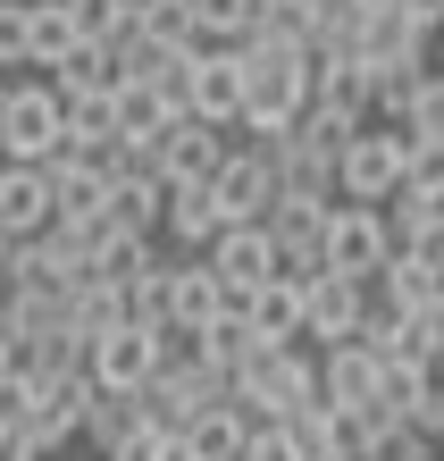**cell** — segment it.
<instances>
[{
  "mask_svg": "<svg viewBox=\"0 0 444 461\" xmlns=\"http://www.w3.org/2000/svg\"><path fill=\"white\" fill-rule=\"evenodd\" d=\"M50 227V176L42 159H0V235H42Z\"/></svg>",
  "mask_w": 444,
  "mask_h": 461,
  "instance_id": "obj_15",
  "label": "cell"
},
{
  "mask_svg": "<svg viewBox=\"0 0 444 461\" xmlns=\"http://www.w3.org/2000/svg\"><path fill=\"white\" fill-rule=\"evenodd\" d=\"M109 101H118V143L126 151H159L168 118H185V110H168V93H159V85H118Z\"/></svg>",
  "mask_w": 444,
  "mask_h": 461,
  "instance_id": "obj_17",
  "label": "cell"
},
{
  "mask_svg": "<svg viewBox=\"0 0 444 461\" xmlns=\"http://www.w3.org/2000/svg\"><path fill=\"white\" fill-rule=\"evenodd\" d=\"M394 9H403L411 25H436V17H444V0H394Z\"/></svg>",
  "mask_w": 444,
  "mask_h": 461,
  "instance_id": "obj_30",
  "label": "cell"
},
{
  "mask_svg": "<svg viewBox=\"0 0 444 461\" xmlns=\"http://www.w3.org/2000/svg\"><path fill=\"white\" fill-rule=\"evenodd\" d=\"M134 428H143V411H134V394H109V386H101V394L85 402V428H76V437H85L93 453H109V445H126Z\"/></svg>",
  "mask_w": 444,
  "mask_h": 461,
  "instance_id": "obj_23",
  "label": "cell"
},
{
  "mask_svg": "<svg viewBox=\"0 0 444 461\" xmlns=\"http://www.w3.org/2000/svg\"><path fill=\"white\" fill-rule=\"evenodd\" d=\"M360 319H369V277H344V268L302 277V344H311V352L360 336Z\"/></svg>",
  "mask_w": 444,
  "mask_h": 461,
  "instance_id": "obj_6",
  "label": "cell"
},
{
  "mask_svg": "<svg viewBox=\"0 0 444 461\" xmlns=\"http://www.w3.org/2000/svg\"><path fill=\"white\" fill-rule=\"evenodd\" d=\"M428 68H444V17L428 25Z\"/></svg>",
  "mask_w": 444,
  "mask_h": 461,
  "instance_id": "obj_31",
  "label": "cell"
},
{
  "mask_svg": "<svg viewBox=\"0 0 444 461\" xmlns=\"http://www.w3.org/2000/svg\"><path fill=\"white\" fill-rule=\"evenodd\" d=\"M185 110L210 118V126H235V110H243V50L235 42H202V50H193Z\"/></svg>",
  "mask_w": 444,
  "mask_h": 461,
  "instance_id": "obj_8",
  "label": "cell"
},
{
  "mask_svg": "<svg viewBox=\"0 0 444 461\" xmlns=\"http://www.w3.org/2000/svg\"><path fill=\"white\" fill-rule=\"evenodd\" d=\"M377 352L360 344V336H344V344H319V402L327 411H360V402H377Z\"/></svg>",
  "mask_w": 444,
  "mask_h": 461,
  "instance_id": "obj_13",
  "label": "cell"
},
{
  "mask_svg": "<svg viewBox=\"0 0 444 461\" xmlns=\"http://www.w3.org/2000/svg\"><path fill=\"white\" fill-rule=\"evenodd\" d=\"M394 235H385V202H327L319 219V268H344V277H377Z\"/></svg>",
  "mask_w": 444,
  "mask_h": 461,
  "instance_id": "obj_3",
  "label": "cell"
},
{
  "mask_svg": "<svg viewBox=\"0 0 444 461\" xmlns=\"http://www.w3.org/2000/svg\"><path fill=\"white\" fill-rule=\"evenodd\" d=\"M76 42H85V34L68 25V0H25V59H34V76L59 68Z\"/></svg>",
  "mask_w": 444,
  "mask_h": 461,
  "instance_id": "obj_20",
  "label": "cell"
},
{
  "mask_svg": "<svg viewBox=\"0 0 444 461\" xmlns=\"http://www.w3.org/2000/svg\"><path fill=\"white\" fill-rule=\"evenodd\" d=\"M403 151H411V126L369 118V126L336 151V202H385V194L403 185Z\"/></svg>",
  "mask_w": 444,
  "mask_h": 461,
  "instance_id": "obj_2",
  "label": "cell"
},
{
  "mask_svg": "<svg viewBox=\"0 0 444 461\" xmlns=\"http://www.w3.org/2000/svg\"><path fill=\"white\" fill-rule=\"evenodd\" d=\"M243 428H252V411H243V402L227 394V402H202V411L185 420V445H193V461H235Z\"/></svg>",
  "mask_w": 444,
  "mask_h": 461,
  "instance_id": "obj_19",
  "label": "cell"
},
{
  "mask_svg": "<svg viewBox=\"0 0 444 461\" xmlns=\"http://www.w3.org/2000/svg\"><path fill=\"white\" fill-rule=\"evenodd\" d=\"M210 202H218V219H227V227L268 219V202H276V159L252 151V143H227V159L210 168Z\"/></svg>",
  "mask_w": 444,
  "mask_h": 461,
  "instance_id": "obj_7",
  "label": "cell"
},
{
  "mask_svg": "<svg viewBox=\"0 0 444 461\" xmlns=\"http://www.w3.org/2000/svg\"><path fill=\"white\" fill-rule=\"evenodd\" d=\"M159 176H168V185H210V168H218V159H227V126H210V118H168V134H159Z\"/></svg>",
  "mask_w": 444,
  "mask_h": 461,
  "instance_id": "obj_11",
  "label": "cell"
},
{
  "mask_svg": "<svg viewBox=\"0 0 444 461\" xmlns=\"http://www.w3.org/2000/svg\"><path fill=\"white\" fill-rule=\"evenodd\" d=\"M50 76V93H118L126 76H118V59H109V42H76L59 68H42Z\"/></svg>",
  "mask_w": 444,
  "mask_h": 461,
  "instance_id": "obj_22",
  "label": "cell"
},
{
  "mask_svg": "<svg viewBox=\"0 0 444 461\" xmlns=\"http://www.w3.org/2000/svg\"><path fill=\"white\" fill-rule=\"evenodd\" d=\"M93 369L85 361H59V369H42L34 377V411H25V445L34 453H68L76 445V428H85V402H93Z\"/></svg>",
  "mask_w": 444,
  "mask_h": 461,
  "instance_id": "obj_4",
  "label": "cell"
},
{
  "mask_svg": "<svg viewBox=\"0 0 444 461\" xmlns=\"http://www.w3.org/2000/svg\"><path fill=\"white\" fill-rule=\"evenodd\" d=\"M0 294H9V235H0Z\"/></svg>",
  "mask_w": 444,
  "mask_h": 461,
  "instance_id": "obj_33",
  "label": "cell"
},
{
  "mask_svg": "<svg viewBox=\"0 0 444 461\" xmlns=\"http://www.w3.org/2000/svg\"><path fill=\"white\" fill-rule=\"evenodd\" d=\"M352 59L360 68H411V59H428V25H411L394 0H369L352 25Z\"/></svg>",
  "mask_w": 444,
  "mask_h": 461,
  "instance_id": "obj_10",
  "label": "cell"
},
{
  "mask_svg": "<svg viewBox=\"0 0 444 461\" xmlns=\"http://www.w3.org/2000/svg\"><path fill=\"white\" fill-rule=\"evenodd\" d=\"M285 437H294V461H360L344 411H327V402H302V411H285Z\"/></svg>",
  "mask_w": 444,
  "mask_h": 461,
  "instance_id": "obj_18",
  "label": "cell"
},
{
  "mask_svg": "<svg viewBox=\"0 0 444 461\" xmlns=\"http://www.w3.org/2000/svg\"><path fill=\"white\" fill-rule=\"evenodd\" d=\"M34 461H59V453H34Z\"/></svg>",
  "mask_w": 444,
  "mask_h": 461,
  "instance_id": "obj_34",
  "label": "cell"
},
{
  "mask_svg": "<svg viewBox=\"0 0 444 461\" xmlns=\"http://www.w3.org/2000/svg\"><path fill=\"white\" fill-rule=\"evenodd\" d=\"M109 143H118V101L109 93H59V151H109Z\"/></svg>",
  "mask_w": 444,
  "mask_h": 461,
  "instance_id": "obj_16",
  "label": "cell"
},
{
  "mask_svg": "<svg viewBox=\"0 0 444 461\" xmlns=\"http://www.w3.org/2000/svg\"><path fill=\"white\" fill-rule=\"evenodd\" d=\"M9 369H17V344H9V336H0V377H9Z\"/></svg>",
  "mask_w": 444,
  "mask_h": 461,
  "instance_id": "obj_32",
  "label": "cell"
},
{
  "mask_svg": "<svg viewBox=\"0 0 444 461\" xmlns=\"http://www.w3.org/2000/svg\"><path fill=\"white\" fill-rule=\"evenodd\" d=\"M151 445H159V428H134V437H126V445H109L101 461H159Z\"/></svg>",
  "mask_w": 444,
  "mask_h": 461,
  "instance_id": "obj_29",
  "label": "cell"
},
{
  "mask_svg": "<svg viewBox=\"0 0 444 461\" xmlns=\"http://www.w3.org/2000/svg\"><path fill=\"white\" fill-rule=\"evenodd\" d=\"M235 319L260 344H302V277H260L252 294H235Z\"/></svg>",
  "mask_w": 444,
  "mask_h": 461,
  "instance_id": "obj_14",
  "label": "cell"
},
{
  "mask_svg": "<svg viewBox=\"0 0 444 461\" xmlns=\"http://www.w3.org/2000/svg\"><path fill=\"white\" fill-rule=\"evenodd\" d=\"M185 9H193V25H202V42H235L260 0H185Z\"/></svg>",
  "mask_w": 444,
  "mask_h": 461,
  "instance_id": "obj_24",
  "label": "cell"
},
{
  "mask_svg": "<svg viewBox=\"0 0 444 461\" xmlns=\"http://www.w3.org/2000/svg\"><path fill=\"white\" fill-rule=\"evenodd\" d=\"M394 126H411V134H444V68H428L420 85H411V101H403Z\"/></svg>",
  "mask_w": 444,
  "mask_h": 461,
  "instance_id": "obj_25",
  "label": "cell"
},
{
  "mask_svg": "<svg viewBox=\"0 0 444 461\" xmlns=\"http://www.w3.org/2000/svg\"><path fill=\"white\" fill-rule=\"evenodd\" d=\"M227 227L218 219V202H210V185H168V219H159V235H177L185 252H202V243Z\"/></svg>",
  "mask_w": 444,
  "mask_h": 461,
  "instance_id": "obj_21",
  "label": "cell"
},
{
  "mask_svg": "<svg viewBox=\"0 0 444 461\" xmlns=\"http://www.w3.org/2000/svg\"><path fill=\"white\" fill-rule=\"evenodd\" d=\"M193 336L185 328H134V319H118V328H101L93 344H85V369H93V386H109V394H134L143 377L159 369V361H177Z\"/></svg>",
  "mask_w": 444,
  "mask_h": 461,
  "instance_id": "obj_1",
  "label": "cell"
},
{
  "mask_svg": "<svg viewBox=\"0 0 444 461\" xmlns=\"http://www.w3.org/2000/svg\"><path fill=\"white\" fill-rule=\"evenodd\" d=\"M126 17H134V0H68V25H76L85 42H109Z\"/></svg>",
  "mask_w": 444,
  "mask_h": 461,
  "instance_id": "obj_27",
  "label": "cell"
},
{
  "mask_svg": "<svg viewBox=\"0 0 444 461\" xmlns=\"http://www.w3.org/2000/svg\"><path fill=\"white\" fill-rule=\"evenodd\" d=\"M403 185H411V194H444V134H411Z\"/></svg>",
  "mask_w": 444,
  "mask_h": 461,
  "instance_id": "obj_26",
  "label": "cell"
},
{
  "mask_svg": "<svg viewBox=\"0 0 444 461\" xmlns=\"http://www.w3.org/2000/svg\"><path fill=\"white\" fill-rule=\"evenodd\" d=\"M42 176H50V219H101V202H109V159L101 151H50Z\"/></svg>",
  "mask_w": 444,
  "mask_h": 461,
  "instance_id": "obj_12",
  "label": "cell"
},
{
  "mask_svg": "<svg viewBox=\"0 0 444 461\" xmlns=\"http://www.w3.org/2000/svg\"><path fill=\"white\" fill-rule=\"evenodd\" d=\"M59 151V93L42 76H0V159H50Z\"/></svg>",
  "mask_w": 444,
  "mask_h": 461,
  "instance_id": "obj_5",
  "label": "cell"
},
{
  "mask_svg": "<svg viewBox=\"0 0 444 461\" xmlns=\"http://www.w3.org/2000/svg\"><path fill=\"white\" fill-rule=\"evenodd\" d=\"M0 76H34V59H25V0H0Z\"/></svg>",
  "mask_w": 444,
  "mask_h": 461,
  "instance_id": "obj_28",
  "label": "cell"
},
{
  "mask_svg": "<svg viewBox=\"0 0 444 461\" xmlns=\"http://www.w3.org/2000/svg\"><path fill=\"white\" fill-rule=\"evenodd\" d=\"M202 260H210V277L227 285V294H252L260 277H276V243H268V227H260V219L218 227V235L202 243Z\"/></svg>",
  "mask_w": 444,
  "mask_h": 461,
  "instance_id": "obj_9",
  "label": "cell"
}]
</instances>
